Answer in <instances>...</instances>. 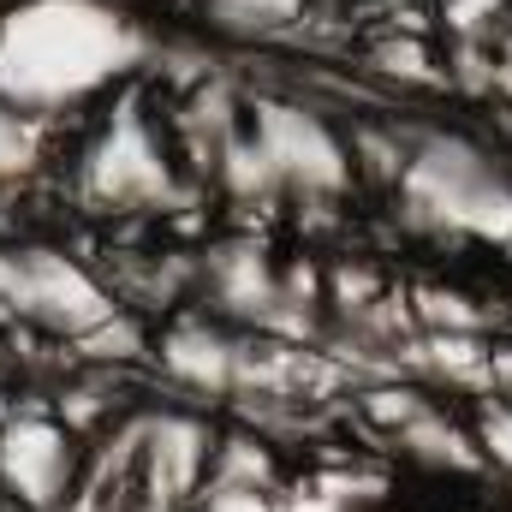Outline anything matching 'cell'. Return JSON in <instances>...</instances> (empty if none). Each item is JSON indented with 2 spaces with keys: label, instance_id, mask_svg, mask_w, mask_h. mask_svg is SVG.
<instances>
[{
  "label": "cell",
  "instance_id": "4",
  "mask_svg": "<svg viewBox=\"0 0 512 512\" xmlns=\"http://www.w3.org/2000/svg\"><path fill=\"white\" fill-rule=\"evenodd\" d=\"M197 512H280V501H268L262 483H209L197 495Z\"/></svg>",
  "mask_w": 512,
  "mask_h": 512
},
{
  "label": "cell",
  "instance_id": "2",
  "mask_svg": "<svg viewBox=\"0 0 512 512\" xmlns=\"http://www.w3.org/2000/svg\"><path fill=\"white\" fill-rule=\"evenodd\" d=\"M0 495L18 512H60L78 495L72 429L42 411L0 417Z\"/></svg>",
  "mask_w": 512,
  "mask_h": 512
},
{
  "label": "cell",
  "instance_id": "3",
  "mask_svg": "<svg viewBox=\"0 0 512 512\" xmlns=\"http://www.w3.org/2000/svg\"><path fill=\"white\" fill-rule=\"evenodd\" d=\"M84 191L108 209H149V203H167L173 197V167H167V149L161 137L143 126L137 114H120L108 137L90 149L84 161Z\"/></svg>",
  "mask_w": 512,
  "mask_h": 512
},
{
  "label": "cell",
  "instance_id": "5",
  "mask_svg": "<svg viewBox=\"0 0 512 512\" xmlns=\"http://www.w3.org/2000/svg\"><path fill=\"white\" fill-rule=\"evenodd\" d=\"M0 512H18V507H12V501H6V495H0Z\"/></svg>",
  "mask_w": 512,
  "mask_h": 512
},
{
  "label": "cell",
  "instance_id": "1",
  "mask_svg": "<svg viewBox=\"0 0 512 512\" xmlns=\"http://www.w3.org/2000/svg\"><path fill=\"white\" fill-rule=\"evenodd\" d=\"M143 60V30L108 0L0 6V108L42 126L108 96Z\"/></svg>",
  "mask_w": 512,
  "mask_h": 512
}]
</instances>
